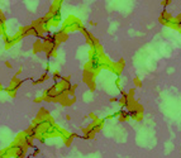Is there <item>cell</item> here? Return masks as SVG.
<instances>
[{"label":"cell","instance_id":"1","mask_svg":"<svg viewBox=\"0 0 181 158\" xmlns=\"http://www.w3.org/2000/svg\"><path fill=\"white\" fill-rule=\"evenodd\" d=\"M22 83H23V81L15 76V77L12 79V81H10V85L8 86V89L13 90V91H18V89H19L20 86H22Z\"/></svg>","mask_w":181,"mask_h":158},{"label":"cell","instance_id":"2","mask_svg":"<svg viewBox=\"0 0 181 158\" xmlns=\"http://www.w3.org/2000/svg\"><path fill=\"white\" fill-rule=\"evenodd\" d=\"M6 24H2L0 25V36H3V38L6 36Z\"/></svg>","mask_w":181,"mask_h":158},{"label":"cell","instance_id":"5","mask_svg":"<svg viewBox=\"0 0 181 158\" xmlns=\"http://www.w3.org/2000/svg\"><path fill=\"white\" fill-rule=\"evenodd\" d=\"M5 66H6V67H12V65H10L9 62H5Z\"/></svg>","mask_w":181,"mask_h":158},{"label":"cell","instance_id":"3","mask_svg":"<svg viewBox=\"0 0 181 158\" xmlns=\"http://www.w3.org/2000/svg\"><path fill=\"white\" fill-rule=\"evenodd\" d=\"M5 91L8 92V95L9 96H12V98H15V95H17V91H13V90H10V89H5Z\"/></svg>","mask_w":181,"mask_h":158},{"label":"cell","instance_id":"4","mask_svg":"<svg viewBox=\"0 0 181 158\" xmlns=\"http://www.w3.org/2000/svg\"><path fill=\"white\" fill-rule=\"evenodd\" d=\"M136 85H137V86H140V85H141V82H140V80H136Z\"/></svg>","mask_w":181,"mask_h":158}]
</instances>
